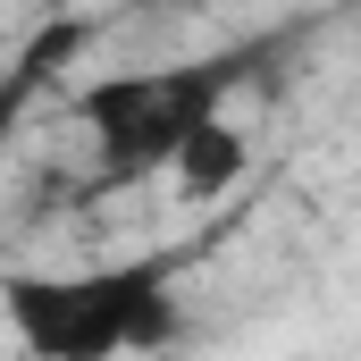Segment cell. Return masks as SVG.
<instances>
[{
    "label": "cell",
    "mask_w": 361,
    "mask_h": 361,
    "mask_svg": "<svg viewBox=\"0 0 361 361\" xmlns=\"http://www.w3.org/2000/svg\"><path fill=\"white\" fill-rule=\"evenodd\" d=\"M244 160H252V152H244V135H235L227 118H210V126L177 152V177H185V193H227V185L244 177Z\"/></svg>",
    "instance_id": "obj_4"
},
{
    "label": "cell",
    "mask_w": 361,
    "mask_h": 361,
    "mask_svg": "<svg viewBox=\"0 0 361 361\" xmlns=\"http://www.w3.org/2000/svg\"><path fill=\"white\" fill-rule=\"evenodd\" d=\"M0 311L25 336L34 361H118L160 353L177 336V294L160 261H118V269H8Z\"/></svg>",
    "instance_id": "obj_1"
},
{
    "label": "cell",
    "mask_w": 361,
    "mask_h": 361,
    "mask_svg": "<svg viewBox=\"0 0 361 361\" xmlns=\"http://www.w3.org/2000/svg\"><path fill=\"white\" fill-rule=\"evenodd\" d=\"M244 59L252 51H219V59H177V68H126V76H92L76 92L92 143H101V169L109 177H152V169H177V152L227 118V92L244 85Z\"/></svg>",
    "instance_id": "obj_2"
},
{
    "label": "cell",
    "mask_w": 361,
    "mask_h": 361,
    "mask_svg": "<svg viewBox=\"0 0 361 361\" xmlns=\"http://www.w3.org/2000/svg\"><path fill=\"white\" fill-rule=\"evenodd\" d=\"M76 51H85V25H76V17L42 25V34H34V42L17 51V68L0 76V152H8V135H17V118H25V101L51 85V68H68Z\"/></svg>",
    "instance_id": "obj_3"
}]
</instances>
